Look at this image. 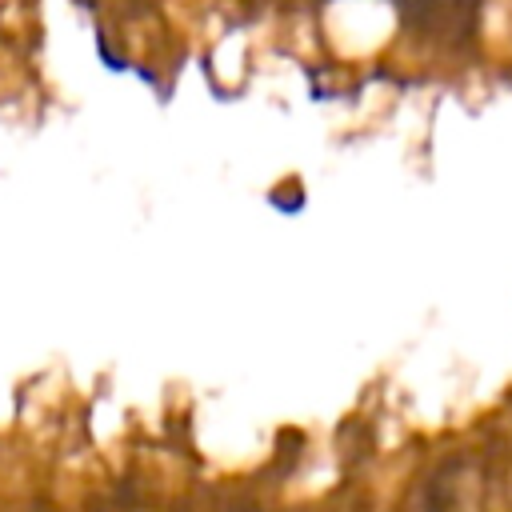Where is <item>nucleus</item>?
<instances>
[]
</instances>
